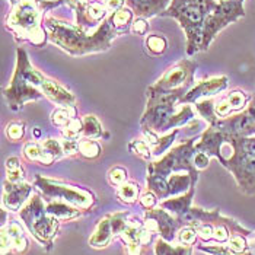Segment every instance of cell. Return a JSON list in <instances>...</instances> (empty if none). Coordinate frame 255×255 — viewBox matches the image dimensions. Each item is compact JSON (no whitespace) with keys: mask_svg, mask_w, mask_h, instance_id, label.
Here are the masks:
<instances>
[{"mask_svg":"<svg viewBox=\"0 0 255 255\" xmlns=\"http://www.w3.org/2000/svg\"><path fill=\"white\" fill-rule=\"evenodd\" d=\"M44 25L51 42L59 45L70 56H85L91 53L107 51L111 47L113 38L120 35L110 18L104 20L92 34L89 29L61 22L53 16H47Z\"/></svg>","mask_w":255,"mask_h":255,"instance_id":"1","label":"cell"},{"mask_svg":"<svg viewBox=\"0 0 255 255\" xmlns=\"http://www.w3.org/2000/svg\"><path fill=\"white\" fill-rule=\"evenodd\" d=\"M187 92H159L147 88V107L140 121L144 131L163 133L171 128L187 124L194 118V111L190 105H182L178 108V102H182Z\"/></svg>","mask_w":255,"mask_h":255,"instance_id":"2","label":"cell"},{"mask_svg":"<svg viewBox=\"0 0 255 255\" xmlns=\"http://www.w3.org/2000/svg\"><path fill=\"white\" fill-rule=\"evenodd\" d=\"M12 10L6 18V26L18 41H29L42 47L47 32L42 28V16L47 10L57 6L54 0H10Z\"/></svg>","mask_w":255,"mask_h":255,"instance_id":"3","label":"cell"},{"mask_svg":"<svg viewBox=\"0 0 255 255\" xmlns=\"http://www.w3.org/2000/svg\"><path fill=\"white\" fill-rule=\"evenodd\" d=\"M47 78L29 63L28 54L23 48L16 51V67L9 86L3 91L4 98L10 110L19 111L26 101H37L42 98V88Z\"/></svg>","mask_w":255,"mask_h":255,"instance_id":"4","label":"cell"},{"mask_svg":"<svg viewBox=\"0 0 255 255\" xmlns=\"http://www.w3.org/2000/svg\"><path fill=\"white\" fill-rule=\"evenodd\" d=\"M20 217L31 231V234L38 239L41 244L51 245V239L57 231V217L51 216L44 207V203L38 196L31 198L29 204L20 212Z\"/></svg>","mask_w":255,"mask_h":255,"instance_id":"5","label":"cell"},{"mask_svg":"<svg viewBox=\"0 0 255 255\" xmlns=\"http://www.w3.org/2000/svg\"><path fill=\"white\" fill-rule=\"evenodd\" d=\"M194 152H197L194 140H188L187 143H182L174 150L168 152V155H165L160 160L149 163L147 172L149 175L165 179L166 182H168V177L172 172H181V171L196 172V166L194 163H191V156Z\"/></svg>","mask_w":255,"mask_h":255,"instance_id":"6","label":"cell"},{"mask_svg":"<svg viewBox=\"0 0 255 255\" xmlns=\"http://www.w3.org/2000/svg\"><path fill=\"white\" fill-rule=\"evenodd\" d=\"M242 3L244 0H225L217 3L216 9L204 20L200 50H207L220 29L244 16Z\"/></svg>","mask_w":255,"mask_h":255,"instance_id":"7","label":"cell"},{"mask_svg":"<svg viewBox=\"0 0 255 255\" xmlns=\"http://www.w3.org/2000/svg\"><path fill=\"white\" fill-rule=\"evenodd\" d=\"M197 64L191 60H179L175 66L168 69L165 75L150 88L159 92H188V88L193 85L194 72Z\"/></svg>","mask_w":255,"mask_h":255,"instance_id":"8","label":"cell"},{"mask_svg":"<svg viewBox=\"0 0 255 255\" xmlns=\"http://www.w3.org/2000/svg\"><path fill=\"white\" fill-rule=\"evenodd\" d=\"M37 187L39 190L48 197H56L59 200H63L66 203H70V204H75L78 207H89L92 204V196L83 190H79L75 187H70V185H66V184H61V182H56V181H51V179H45V178L37 177L35 181Z\"/></svg>","mask_w":255,"mask_h":255,"instance_id":"9","label":"cell"},{"mask_svg":"<svg viewBox=\"0 0 255 255\" xmlns=\"http://www.w3.org/2000/svg\"><path fill=\"white\" fill-rule=\"evenodd\" d=\"M178 226H179V222L172 219V216H169L165 210L147 209L144 228L149 232H160L163 241H172Z\"/></svg>","mask_w":255,"mask_h":255,"instance_id":"10","label":"cell"},{"mask_svg":"<svg viewBox=\"0 0 255 255\" xmlns=\"http://www.w3.org/2000/svg\"><path fill=\"white\" fill-rule=\"evenodd\" d=\"M228 86V78L220 76V78H212L201 80L198 85H196L193 89H190L185 97L182 99V102H197L198 99H204L216 95L219 92H222L225 88Z\"/></svg>","mask_w":255,"mask_h":255,"instance_id":"11","label":"cell"},{"mask_svg":"<svg viewBox=\"0 0 255 255\" xmlns=\"http://www.w3.org/2000/svg\"><path fill=\"white\" fill-rule=\"evenodd\" d=\"M32 187L25 182H4V196L3 203L10 210H19L22 203L26 200V197L31 194Z\"/></svg>","mask_w":255,"mask_h":255,"instance_id":"12","label":"cell"},{"mask_svg":"<svg viewBox=\"0 0 255 255\" xmlns=\"http://www.w3.org/2000/svg\"><path fill=\"white\" fill-rule=\"evenodd\" d=\"M28 241L20 229L18 223H10L7 228L1 231V254L6 255L10 248H15L18 253H23L26 250Z\"/></svg>","mask_w":255,"mask_h":255,"instance_id":"13","label":"cell"},{"mask_svg":"<svg viewBox=\"0 0 255 255\" xmlns=\"http://www.w3.org/2000/svg\"><path fill=\"white\" fill-rule=\"evenodd\" d=\"M126 1L138 18L147 19L165 12L168 9L169 1L172 0H126Z\"/></svg>","mask_w":255,"mask_h":255,"instance_id":"14","label":"cell"},{"mask_svg":"<svg viewBox=\"0 0 255 255\" xmlns=\"http://www.w3.org/2000/svg\"><path fill=\"white\" fill-rule=\"evenodd\" d=\"M42 94H44V97H47L57 105H61L63 108H73L76 105L75 95L70 94L67 89H64L61 85H59L54 80L47 79V82L42 88Z\"/></svg>","mask_w":255,"mask_h":255,"instance_id":"15","label":"cell"},{"mask_svg":"<svg viewBox=\"0 0 255 255\" xmlns=\"http://www.w3.org/2000/svg\"><path fill=\"white\" fill-rule=\"evenodd\" d=\"M245 95L244 92L235 91L231 95H228L226 98H223L222 101L217 102V105H215V113L217 117H225L232 111H238L245 105Z\"/></svg>","mask_w":255,"mask_h":255,"instance_id":"16","label":"cell"},{"mask_svg":"<svg viewBox=\"0 0 255 255\" xmlns=\"http://www.w3.org/2000/svg\"><path fill=\"white\" fill-rule=\"evenodd\" d=\"M113 235H114V232H113V226H111V217L107 216L99 222L95 234L89 239V244L95 248L107 247L111 242Z\"/></svg>","mask_w":255,"mask_h":255,"instance_id":"17","label":"cell"},{"mask_svg":"<svg viewBox=\"0 0 255 255\" xmlns=\"http://www.w3.org/2000/svg\"><path fill=\"white\" fill-rule=\"evenodd\" d=\"M194 194V188L191 187L190 188V191L185 194V196H181L178 197V198H169V200H166V201H163L162 203V207L163 209H168V210H171L172 213H175L178 216H182L184 213H187L190 209V203H191V197Z\"/></svg>","mask_w":255,"mask_h":255,"instance_id":"18","label":"cell"},{"mask_svg":"<svg viewBox=\"0 0 255 255\" xmlns=\"http://www.w3.org/2000/svg\"><path fill=\"white\" fill-rule=\"evenodd\" d=\"M110 19L113 22L114 28L117 29L120 34L127 32L128 26L131 25L133 20V12L127 7H121L117 12H113V15L110 16Z\"/></svg>","mask_w":255,"mask_h":255,"instance_id":"19","label":"cell"},{"mask_svg":"<svg viewBox=\"0 0 255 255\" xmlns=\"http://www.w3.org/2000/svg\"><path fill=\"white\" fill-rule=\"evenodd\" d=\"M47 212L54 217L59 219H72L79 216V210L70 207L66 201H51L47 206Z\"/></svg>","mask_w":255,"mask_h":255,"instance_id":"20","label":"cell"},{"mask_svg":"<svg viewBox=\"0 0 255 255\" xmlns=\"http://www.w3.org/2000/svg\"><path fill=\"white\" fill-rule=\"evenodd\" d=\"M156 250L157 255H191V245H181V247H172L169 244H166L165 241L159 239L156 242Z\"/></svg>","mask_w":255,"mask_h":255,"instance_id":"21","label":"cell"},{"mask_svg":"<svg viewBox=\"0 0 255 255\" xmlns=\"http://www.w3.org/2000/svg\"><path fill=\"white\" fill-rule=\"evenodd\" d=\"M82 136L86 138H97L102 136V127L95 116H86L82 121Z\"/></svg>","mask_w":255,"mask_h":255,"instance_id":"22","label":"cell"},{"mask_svg":"<svg viewBox=\"0 0 255 255\" xmlns=\"http://www.w3.org/2000/svg\"><path fill=\"white\" fill-rule=\"evenodd\" d=\"M166 47H168V42H166V39L163 38L162 35H149L146 38V48L153 56L163 54Z\"/></svg>","mask_w":255,"mask_h":255,"instance_id":"23","label":"cell"},{"mask_svg":"<svg viewBox=\"0 0 255 255\" xmlns=\"http://www.w3.org/2000/svg\"><path fill=\"white\" fill-rule=\"evenodd\" d=\"M196 108H197V111H198V114L204 118V120H207V121H209V123H212L213 126L216 124L217 116H216V113H215V105H213V102H212L210 99L204 98L203 101L197 102Z\"/></svg>","mask_w":255,"mask_h":255,"instance_id":"24","label":"cell"},{"mask_svg":"<svg viewBox=\"0 0 255 255\" xmlns=\"http://www.w3.org/2000/svg\"><path fill=\"white\" fill-rule=\"evenodd\" d=\"M75 116H76L75 107L73 108H60L51 114V120L56 126L66 127L72 123V120H75Z\"/></svg>","mask_w":255,"mask_h":255,"instance_id":"25","label":"cell"},{"mask_svg":"<svg viewBox=\"0 0 255 255\" xmlns=\"http://www.w3.org/2000/svg\"><path fill=\"white\" fill-rule=\"evenodd\" d=\"M130 150L133 153H136L137 156L143 159H150L153 156V149H150V143L149 141H143V140H134L128 144Z\"/></svg>","mask_w":255,"mask_h":255,"instance_id":"26","label":"cell"},{"mask_svg":"<svg viewBox=\"0 0 255 255\" xmlns=\"http://www.w3.org/2000/svg\"><path fill=\"white\" fill-rule=\"evenodd\" d=\"M79 152H80V155H83L85 157L94 159V157L99 156L101 147H99L98 143L94 141V140H82L79 143Z\"/></svg>","mask_w":255,"mask_h":255,"instance_id":"27","label":"cell"},{"mask_svg":"<svg viewBox=\"0 0 255 255\" xmlns=\"http://www.w3.org/2000/svg\"><path fill=\"white\" fill-rule=\"evenodd\" d=\"M137 193L138 188L134 184H121L117 190L118 197H120L123 201H126V203H133V201H136Z\"/></svg>","mask_w":255,"mask_h":255,"instance_id":"28","label":"cell"},{"mask_svg":"<svg viewBox=\"0 0 255 255\" xmlns=\"http://www.w3.org/2000/svg\"><path fill=\"white\" fill-rule=\"evenodd\" d=\"M178 134V128L177 130H174L171 134H168V136H165V137L159 138V141H157L156 144L153 146V156H159V155H162L171 144H172V141L175 140V136Z\"/></svg>","mask_w":255,"mask_h":255,"instance_id":"29","label":"cell"},{"mask_svg":"<svg viewBox=\"0 0 255 255\" xmlns=\"http://www.w3.org/2000/svg\"><path fill=\"white\" fill-rule=\"evenodd\" d=\"M42 155V146H38L37 143H28L23 147V156L28 160H38Z\"/></svg>","mask_w":255,"mask_h":255,"instance_id":"30","label":"cell"},{"mask_svg":"<svg viewBox=\"0 0 255 255\" xmlns=\"http://www.w3.org/2000/svg\"><path fill=\"white\" fill-rule=\"evenodd\" d=\"M42 147H44V150H47L48 153H51V155L56 157V159L61 157V155L64 153V152H63V146H61V143H59V141H57V140H54V138H48V140H45V141H44V144H42Z\"/></svg>","mask_w":255,"mask_h":255,"instance_id":"31","label":"cell"},{"mask_svg":"<svg viewBox=\"0 0 255 255\" xmlns=\"http://www.w3.org/2000/svg\"><path fill=\"white\" fill-rule=\"evenodd\" d=\"M6 134L10 140H19L23 136V124L22 123H10L6 127Z\"/></svg>","mask_w":255,"mask_h":255,"instance_id":"32","label":"cell"},{"mask_svg":"<svg viewBox=\"0 0 255 255\" xmlns=\"http://www.w3.org/2000/svg\"><path fill=\"white\" fill-rule=\"evenodd\" d=\"M108 177H110V181H111L113 184L121 185V184H124V181H126V178H127V171L123 169V168H120V166H116V168H113V169L110 171Z\"/></svg>","mask_w":255,"mask_h":255,"instance_id":"33","label":"cell"},{"mask_svg":"<svg viewBox=\"0 0 255 255\" xmlns=\"http://www.w3.org/2000/svg\"><path fill=\"white\" fill-rule=\"evenodd\" d=\"M228 248L234 253V254H242L245 251V241L242 236H232L231 241H229V245Z\"/></svg>","mask_w":255,"mask_h":255,"instance_id":"34","label":"cell"},{"mask_svg":"<svg viewBox=\"0 0 255 255\" xmlns=\"http://www.w3.org/2000/svg\"><path fill=\"white\" fill-rule=\"evenodd\" d=\"M196 229H191V228H187V229H182L181 234H179V241L185 245H191L194 241H196Z\"/></svg>","mask_w":255,"mask_h":255,"instance_id":"35","label":"cell"},{"mask_svg":"<svg viewBox=\"0 0 255 255\" xmlns=\"http://www.w3.org/2000/svg\"><path fill=\"white\" fill-rule=\"evenodd\" d=\"M61 146H63V152L66 155H73L79 150V143L75 138H66L61 141Z\"/></svg>","mask_w":255,"mask_h":255,"instance_id":"36","label":"cell"},{"mask_svg":"<svg viewBox=\"0 0 255 255\" xmlns=\"http://www.w3.org/2000/svg\"><path fill=\"white\" fill-rule=\"evenodd\" d=\"M147 29H149V25L143 18H138L131 23V32H134L137 35H144L147 32Z\"/></svg>","mask_w":255,"mask_h":255,"instance_id":"37","label":"cell"},{"mask_svg":"<svg viewBox=\"0 0 255 255\" xmlns=\"http://www.w3.org/2000/svg\"><path fill=\"white\" fill-rule=\"evenodd\" d=\"M194 166L198 168V169H204L207 165H209V156L206 155V153H203V152H198L196 153V156H194Z\"/></svg>","mask_w":255,"mask_h":255,"instance_id":"38","label":"cell"},{"mask_svg":"<svg viewBox=\"0 0 255 255\" xmlns=\"http://www.w3.org/2000/svg\"><path fill=\"white\" fill-rule=\"evenodd\" d=\"M140 203H141V206H143L144 209H152V207L155 206V203H156V198H155V196H153L152 193H146V194L141 196Z\"/></svg>","mask_w":255,"mask_h":255,"instance_id":"39","label":"cell"},{"mask_svg":"<svg viewBox=\"0 0 255 255\" xmlns=\"http://www.w3.org/2000/svg\"><path fill=\"white\" fill-rule=\"evenodd\" d=\"M213 236L216 238V241H219V242L226 241V239H228V231H226V228H225V226H222V225H217L216 228H215Z\"/></svg>","mask_w":255,"mask_h":255,"instance_id":"40","label":"cell"},{"mask_svg":"<svg viewBox=\"0 0 255 255\" xmlns=\"http://www.w3.org/2000/svg\"><path fill=\"white\" fill-rule=\"evenodd\" d=\"M105 7L108 10H113V12H117L120 10L123 6H124V0H105Z\"/></svg>","mask_w":255,"mask_h":255,"instance_id":"41","label":"cell"},{"mask_svg":"<svg viewBox=\"0 0 255 255\" xmlns=\"http://www.w3.org/2000/svg\"><path fill=\"white\" fill-rule=\"evenodd\" d=\"M19 168L20 165L18 157H10V159L6 160V169H7V171H16V169H19Z\"/></svg>","mask_w":255,"mask_h":255,"instance_id":"42","label":"cell"},{"mask_svg":"<svg viewBox=\"0 0 255 255\" xmlns=\"http://www.w3.org/2000/svg\"><path fill=\"white\" fill-rule=\"evenodd\" d=\"M54 1H59V0H54Z\"/></svg>","mask_w":255,"mask_h":255,"instance_id":"43","label":"cell"},{"mask_svg":"<svg viewBox=\"0 0 255 255\" xmlns=\"http://www.w3.org/2000/svg\"><path fill=\"white\" fill-rule=\"evenodd\" d=\"M220 1H225V0H220Z\"/></svg>","mask_w":255,"mask_h":255,"instance_id":"44","label":"cell"}]
</instances>
